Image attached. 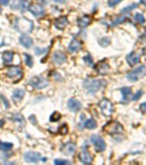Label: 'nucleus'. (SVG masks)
<instances>
[{
	"label": "nucleus",
	"instance_id": "nucleus-1",
	"mask_svg": "<svg viewBox=\"0 0 146 165\" xmlns=\"http://www.w3.org/2000/svg\"><path fill=\"white\" fill-rule=\"evenodd\" d=\"M105 85V81L101 79H87L84 81V87L91 94H95Z\"/></svg>",
	"mask_w": 146,
	"mask_h": 165
},
{
	"label": "nucleus",
	"instance_id": "nucleus-2",
	"mask_svg": "<svg viewBox=\"0 0 146 165\" xmlns=\"http://www.w3.org/2000/svg\"><path fill=\"white\" fill-rule=\"evenodd\" d=\"M103 129H104L105 132H107L110 135L122 133L123 131V126H122L121 124L115 121H111L110 123H107L103 127Z\"/></svg>",
	"mask_w": 146,
	"mask_h": 165
},
{
	"label": "nucleus",
	"instance_id": "nucleus-3",
	"mask_svg": "<svg viewBox=\"0 0 146 165\" xmlns=\"http://www.w3.org/2000/svg\"><path fill=\"white\" fill-rule=\"evenodd\" d=\"M6 75L10 79H15V81H17L21 79L23 76L22 69L19 66H10L7 68Z\"/></svg>",
	"mask_w": 146,
	"mask_h": 165
},
{
	"label": "nucleus",
	"instance_id": "nucleus-4",
	"mask_svg": "<svg viewBox=\"0 0 146 165\" xmlns=\"http://www.w3.org/2000/svg\"><path fill=\"white\" fill-rule=\"evenodd\" d=\"M99 107L101 109V113L105 117H110L113 112V107L112 103L108 99H102L99 101Z\"/></svg>",
	"mask_w": 146,
	"mask_h": 165
},
{
	"label": "nucleus",
	"instance_id": "nucleus-5",
	"mask_svg": "<svg viewBox=\"0 0 146 165\" xmlns=\"http://www.w3.org/2000/svg\"><path fill=\"white\" fill-rule=\"evenodd\" d=\"M29 83L34 88L37 89H43L46 88L49 84L48 81L45 79V78L40 77H34L31 78L29 80Z\"/></svg>",
	"mask_w": 146,
	"mask_h": 165
},
{
	"label": "nucleus",
	"instance_id": "nucleus-6",
	"mask_svg": "<svg viewBox=\"0 0 146 165\" xmlns=\"http://www.w3.org/2000/svg\"><path fill=\"white\" fill-rule=\"evenodd\" d=\"M17 25L18 26V29L21 32H30L33 29V22L29 21L26 18H21L18 19L17 21Z\"/></svg>",
	"mask_w": 146,
	"mask_h": 165
},
{
	"label": "nucleus",
	"instance_id": "nucleus-7",
	"mask_svg": "<svg viewBox=\"0 0 146 165\" xmlns=\"http://www.w3.org/2000/svg\"><path fill=\"white\" fill-rule=\"evenodd\" d=\"M91 141L92 143L94 144L96 150H97V151L102 152L104 151L105 148H106V144H105V141L103 140L102 138H101L99 135H92L91 137Z\"/></svg>",
	"mask_w": 146,
	"mask_h": 165
},
{
	"label": "nucleus",
	"instance_id": "nucleus-8",
	"mask_svg": "<svg viewBox=\"0 0 146 165\" xmlns=\"http://www.w3.org/2000/svg\"><path fill=\"white\" fill-rule=\"evenodd\" d=\"M145 70V67L144 66H140L139 68H136L133 71L130 72L127 74V79L131 81H136L141 77V76L144 74Z\"/></svg>",
	"mask_w": 146,
	"mask_h": 165
},
{
	"label": "nucleus",
	"instance_id": "nucleus-9",
	"mask_svg": "<svg viewBox=\"0 0 146 165\" xmlns=\"http://www.w3.org/2000/svg\"><path fill=\"white\" fill-rule=\"evenodd\" d=\"M23 158H24V161L27 163H37L41 159L40 154L36 152H27L26 153L24 156H23Z\"/></svg>",
	"mask_w": 146,
	"mask_h": 165
},
{
	"label": "nucleus",
	"instance_id": "nucleus-10",
	"mask_svg": "<svg viewBox=\"0 0 146 165\" xmlns=\"http://www.w3.org/2000/svg\"><path fill=\"white\" fill-rule=\"evenodd\" d=\"M76 144L73 142H68L62 146L61 148V151L66 156L73 155L75 151H76Z\"/></svg>",
	"mask_w": 146,
	"mask_h": 165
},
{
	"label": "nucleus",
	"instance_id": "nucleus-11",
	"mask_svg": "<svg viewBox=\"0 0 146 165\" xmlns=\"http://www.w3.org/2000/svg\"><path fill=\"white\" fill-rule=\"evenodd\" d=\"M67 107L70 111L73 112H77L82 108V104L79 101L76 99H70L67 103Z\"/></svg>",
	"mask_w": 146,
	"mask_h": 165
},
{
	"label": "nucleus",
	"instance_id": "nucleus-12",
	"mask_svg": "<svg viewBox=\"0 0 146 165\" xmlns=\"http://www.w3.org/2000/svg\"><path fill=\"white\" fill-rule=\"evenodd\" d=\"M53 62L55 64L57 65H62L64 63V62H66V57L64 53L62 51H55L53 54Z\"/></svg>",
	"mask_w": 146,
	"mask_h": 165
},
{
	"label": "nucleus",
	"instance_id": "nucleus-13",
	"mask_svg": "<svg viewBox=\"0 0 146 165\" xmlns=\"http://www.w3.org/2000/svg\"><path fill=\"white\" fill-rule=\"evenodd\" d=\"M126 60L128 64L130 66H133L134 65H136L138 62H140V55L139 54L136 53V52H133L130 53L126 57Z\"/></svg>",
	"mask_w": 146,
	"mask_h": 165
},
{
	"label": "nucleus",
	"instance_id": "nucleus-14",
	"mask_svg": "<svg viewBox=\"0 0 146 165\" xmlns=\"http://www.w3.org/2000/svg\"><path fill=\"white\" fill-rule=\"evenodd\" d=\"M95 69L99 74L101 75H105L108 73V70L110 69L108 64L106 63L105 61H101V62H99L95 67Z\"/></svg>",
	"mask_w": 146,
	"mask_h": 165
},
{
	"label": "nucleus",
	"instance_id": "nucleus-15",
	"mask_svg": "<svg viewBox=\"0 0 146 165\" xmlns=\"http://www.w3.org/2000/svg\"><path fill=\"white\" fill-rule=\"evenodd\" d=\"M67 24L68 21L66 16H61V17L57 18L56 21H55V27L59 30H62V29L65 28Z\"/></svg>",
	"mask_w": 146,
	"mask_h": 165
},
{
	"label": "nucleus",
	"instance_id": "nucleus-16",
	"mask_svg": "<svg viewBox=\"0 0 146 165\" xmlns=\"http://www.w3.org/2000/svg\"><path fill=\"white\" fill-rule=\"evenodd\" d=\"M20 43L22 46H23L26 48H30L33 45V40L27 35H22L20 37Z\"/></svg>",
	"mask_w": 146,
	"mask_h": 165
},
{
	"label": "nucleus",
	"instance_id": "nucleus-17",
	"mask_svg": "<svg viewBox=\"0 0 146 165\" xmlns=\"http://www.w3.org/2000/svg\"><path fill=\"white\" fill-rule=\"evenodd\" d=\"M29 10L31 11V13L32 14H34V16H41L44 13V9L41 5H37V4H34V5H31L29 7Z\"/></svg>",
	"mask_w": 146,
	"mask_h": 165
},
{
	"label": "nucleus",
	"instance_id": "nucleus-18",
	"mask_svg": "<svg viewBox=\"0 0 146 165\" xmlns=\"http://www.w3.org/2000/svg\"><path fill=\"white\" fill-rule=\"evenodd\" d=\"M77 22L78 27H81V28H84V27H86L90 24L91 22V18L90 16H85L81 18H79Z\"/></svg>",
	"mask_w": 146,
	"mask_h": 165
},
{
	"label": "nucleus",
	"instance_id": "nucleus-19",
	"mask_svg": "<svg viewBox=\"0 0 146 165\" xmlns=\"http://www.w3.org/2000/svg\"><path fill=\"white\" fill-rule=\"evenodd\" d=\"M78 158L84 164H89L92 162V157L86 151H82L80 153V154L78 155Z\"/></svg>",
	"mask_w": 146,
	"mask_h": 165
},
{
	"label": "nucleus",
	"instance_id": "nucleus-20",
	"mask_svg": "<svg viewBox=\"0 0 146 165\" xmlns=\"http://www.w3.org/2000/svg\"><path fill=\"white\" fill-rule=\"evenodd\" d=\"M81 48V43L77 39L74 38L70 43L69 46V51L71 52H75V51H78Z\"/></svg>",
	"mask_w": 146,
	"mask_h": 165
},
{
	"label": "nucleus",
	"instance_id": "nucleus-21",
	"mask_svg": "<svg viewBox=\"0 0 146 165\" xmlns=\"http://www.w3.org/2000/svg\"><path fill=\"white\" fill-rule=\"evenodd\" d=\"M25 92L21 89H16L13 91V94H12V99L14 101H21L24 96Z\"/></svg>",
	"mask_w": 146,
	"mask_h": 165
},
{
	"label": "nucleus",
	"instance_id": "nucleus-22",
	"mask_svg": "<svg viewBox=\"0 0 146 165\" xmlns=\"http://www.w3.org/2000/svg\"><path fill=\"white\" fill-rule=\"evenodd\" d=\"M2 59L5 63H10L13 59V53L12 51H5L2 54Z\"/></svg>",
	"mask_w": 146,
	"mask_h": 165
},
{
	"label": "nucleus",
	"instance_id": "nucleus-23",
	"mask_svg": "<svg viewBox=\"0 0 146 165\" xmlns=\"http://www.w3.org/2000/svg\"><path fill=\"white\" fill-rule=\"evenodd\" d=\"M121 92L123 95V101H126L129 99V97L132 95V90L130 88H123L121 89Z\"/></svg>",
	"mask_w": 146,
	"mask_h": 165
},
{
	"label": "nucleus",
	"instance_id": "nucleus-24",
	"mask_svg": "<svg viewBox=\"0 0 146 165\" xmlns=\"http://www.w3.org/2000/svg\"><path fill=\"white\" fill-rule=\"evenodd\" d=\"M18 7L22 13H24L29 7V2L27 0H19L18 2Z\"/></svg>",
	"mask_w": 146,
	"mask_h": 165
},
{
	"label": "nucleus",
	"instance_id": "nucleus-25",
	"mask_svg": "<svg viewBox=\"0 0 146 165\" xmlns=\"http://www.w3.org/2000/svg\"><path fill=\"white\" fill-rule=\"evenodd\" d=\"M97 125L96 121L94 119H89L88 120L86 123H84V127L88 129H94L95 128H97Z\"/></svg>",
	"mask_w": 146,
	"mask_h": 165
},
{
	"label": "nucleus",
	"instance_id": "nucleus-26",
	"mask_svg": "<svg viewBox=\"0 0 146 165\" xmlns=\"http://www.w3.org/2000/svg\"><path fill=\"white\" fill-rule=\"evenodd\" d=\"M13 144L10 142H2L0 141V151H8L12 148Z\"/></svg>",
	"mask_w": 146,
	"mask_h": 165
},
{
	"label": "nucleus",
	"instance_id": "nucleus-27",
	"mask_svg": "<svg viewBox=\"0 0 146 165\" xmlns=\"http://www.w3.org/2000/svg\"><path fill=\"white\" fill-rule=\"evenodd\" d=\"M134 20L140 24H143L145 22V18L143 15L141 13H136L135 16H134Z\"/></svg>",
	"mask_w": 146,
	"mask_h": 165
},
{
	"label": "nucleus",
	"instance_id": "nucleus-28",
	"mask_svg": "<svg viewBox=\"0 0 146 165\" xmlns=\"http://www.w3.org/2000/svg\"><path fill=\"white\" fill-rule=\"evenodd\" d=\"M137 7H138L137 4L134 3V4H132V5H129V6L126 7L123 9H122L121 13H129V12H130V11H132V10H134V9L137 8Z\"/></svg>",
	"mask_w": 146,
	"mask_h": 165
},
{
	"label": "nucleus",
	"instance_id": "nucleus-29",
	"mask_svg": "<svg viewBox=\"0 0 146 165\" xmlns=\"http://www.w3.org/2000/svg\"><path fill=\"white\" fill-rule=\"evenodd\" d=\"M61 118H62V114L58 112H54L51 114L50 120H51V122H57L61 119Z\"/></svg>",
	"mask_w": 146,
	"mask_h": 165
},
{
	"label": "nucleus",
	"instance_id": "nucleus-30",
	"mask_svg": "<svg viewBox=\"0 0 146 165\" xmlns=\"http://www.w3.org/2000/svg\"><path fill=\"white\" fill-rule=\"evenodd\" d=\"M110 39L108 38V37H105V38L101 39L100 44L102 46H104V47H106V46L110 45Z\"/></svg>",
	"mask_w": 146,
	"mask_h": 165
},
{
	"label": "nucleus",
	"instance_id": "nucleus-31",
	"mask_svg": "<svg viewBox=\"0 0 146 165\" xmlns=\"http://www.w3.org/2000/svg\"><path fill=\"white\" fill-rule=\"evenodd\" d=\"M24 56L26 57V63H27V66L29 67H32L33 66V60H32V57H31L30 55L29 54H24Z\"/></svg>",
	"mask_w": 146,
	"mask_h": 165
},
{
	"label": "nucleus",
	"instance_id": "nucleus-32",
	"mask_svg": "<svg viewBox=\"0 0 146 165\" xmlns=\"http://www.w3.org/2000/svg\"><path fill=\"white\" fill-rule=\"evenodd\" d=\"M126 20V17H118L115 21H113L112 22V26H116L119 24L123 23Z\"/></svg>",
	"mask_w": 146,
	"mask_h": 165
},
{
	"label": "nucleus",
	"instance_id": "nucleus-33",
	"mask_svg": "<svg viewBox=\"0 0 146 165\" xmlns=\"http://www.w3.org/2000/svg\"><path fill=\"white\" fill-rule=\"evenodd\" d=\"M54 164L57 165H64V164H69L70 162L69 161L66 160H61V159H55L54 160Z\"/></svg>",
	"mask_w": 146,
	"mask_h": 165
},
{
	"label": "nucleus",
	"instance_id": "nucleus-34",
	"mask_svg": "<svg viewBox=\"0 0 146 165\" xmlns=\"http://www.w3.org/2000/svg\"><path fill=\"white\" fill-rule=\"evenodd\" d=\"M84 62H86L88 66H93V60H92L91 57L90 55H87V56L84 57Z\"/></svg>",
	"mask_w": 146,
	"mask_h": 165
},
{
	"label": "nucleus",
	"instance_id": "nucleus-35",
	"mask_svg": "<svg viewBox=\"0 0 146 165\" xmlns=\"http://www.w3.org/2000/svg\"><path fill=\"white\" fill-rule=\"evenodd\" d=\"M143 94V92L142 91V90H139V91L136 92L135 95L133 96L132 100H133V101H138V100H139L140 99V98L142 97Z\"/></svg>",
	"mask_w": 146,
	"mask_h": 165
},
{
	"label": "nucleus",
	"instance_id": "nucleus-36",
	"mask_svg": "<svg viewBox=\"0 0 146 165\" xmlns=\"http://www.w3.org/2000/svg\"><path fill=\"white\" fill-rule=\"evenodd\" d=\"M59 132H60V133H62V134L64 135L66 134V133L68 132V128L67 126H66V124H64V125L62 126V127L59 129Z\"/></svg>",
	"mask_w": 146,
	"mask_h": 165
},
{
	"label": "nucleus",
	"instance_id": "nucleus-37",
	"mask_svg": "<svg viewBox=\"0 0 146 165\" xmlns=\"http://www.w3.org/2000/svg\"><path fill=\"white\" fill-rule=\"evenodd\" d=\"M122 0H109L108 1V5L110 7H114L116 5H118V3H120Z\"/></svg>",
	"mask_w": 146,
	"mask_h": 165
},
{
	"label": "nucleus",
	"instance_id": "nucleus-38",
	"mask_svg": "<svg viewBox=\"0 0 146 165\" xmlns=\"http://www.w3.org/2000/svg\"><path fill=\"white\" fill-rule=\"evenodd\" d=\"M45 51H46V49L40 50V48H36V49H35V53H36L37 55L42 54H43L44 52H45Z\"/></svg>",
	"mask_w": 146,
	"mask_h": 165
},
{
	"label": "nucleus",
	"instance_id": "nucleus-39",
	"mask_svg": "<svg viewBox=\"0 0 146 165\" xmlns=\"http://www.w3.org/2000/svg\"><path fill=\"white\" fill-rule=\"evenodd\" d=\"M140 109L143 113H146V102H144V103L140 104Z\"/></svg>",
	"mask_w": 146,
	"mask_h": 165
},
{
	"label": "nucleus",
	"instance_id": "nucleus-40",
	"mask_svg": "<svg viewBox=\"0 0 146 165\" xmlns=\"http://www.w3.org/2000/svg\"><path fill=\"white\" fill-rule=\"evenodd\" d=\"M0 97H1L2 99V101L4 102V103H5V107H6V108H8V107H10V103H9L8 101H7V100L6 99H5V98L4 97V96H0Z\"/></svg>",
	"mask_w": 146,
	"mask_h": 165
},
{
	"label": "nucleus",
	"instance_id": "nucleus-41",
	"mask_svg": "<svg viewBox=\"0 0 146 165\" xmlns=\"http://www.w3.org/2000/svg\"><path fill=\"white\" fill-rule=\"evenodd\" d=\"M9 2H10V0H0V4L3 5H7Z\"/></svg>",
	"mask_w": 146,
	"mask_h": 165
},
{
	"label": "nucleus",
	"instance_id": "nucleus-42",
	"mask_svg": "<svg viewBox=\"0 0 146 165\" xmlns=\"http://www.w3.org/2000/svg\"><path fill=\"white\" fill-rule=\"evenodd\" d=\"M53 1L56 2H59V3H64V2H65L66 0H53Z\"/></svg>",
	"mask_w": 146,
	"mask_h": 165
},
{
	"label": "nucleus",
	"instance_id": "nucleus-43",
	"mask_svg": "<svg viewBox=\"0 0 146 165\" xmlns=\"http://www.w3.org/2000/svg\"><path fill=\"white\" fill-rule=\"evenodd\" d=\"M140 2H141V3H143V5H146V0H140Z\"/></svg>",
	"mask_w": 146,
	"mask_h": 165
},
{
	"label": "nucleus",
	"instance_id": "nucleus-44",
	"mask_svg": "<svg viewBox=\"0 0 146 165\" xmlns=\"http://www.w3.org/2000/svg\"><path fill=\"white\" fill-rule=\"evenodd\" d=\"M2 123H4L3 120H0V126H1L2 125Z\"/></svg>",
	"mask_w": 146,
	"mask_h": 165
},
{
	"label": "nucleus",
	"instance_id": "nucleus-45",
	"mask_svg": "<svg viewBox=\"0 0 146 165\" xmlns=\"http://www.w3.org/2000/svg\"><path fill=\"white\" fill-rule=\"evenodd\" d=\"M143 40H146V35H143Z\"/></svg>",
	"mask_w": 146,
	"mask_h": 165
},
{
	"label": "nucleus",
	"instance_id": "nucleus-46",
	"mask_svg": "<svg viewBox=\"0 0 146 165\" xmlns=\"http://www.w3.org/2000/svg\"><path fill=\"white\" fill-rule=\"evenodd\" d=\"M1 11H2V10H1V9H0V13H1Z\"/></svg>",
	"mask_w": 146,
	"mask_h": 165
}]
</instances>
